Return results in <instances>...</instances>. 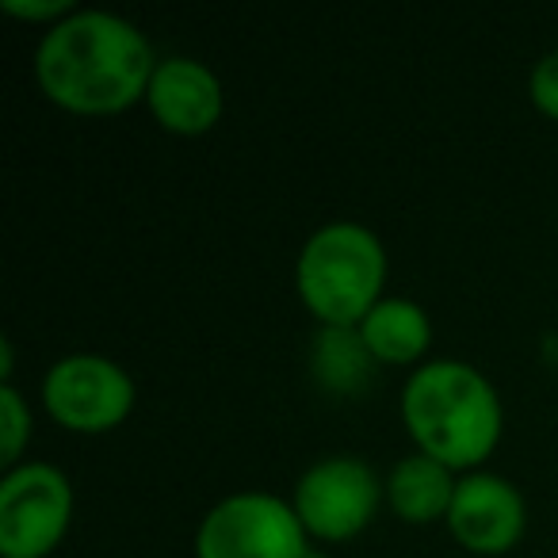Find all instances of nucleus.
<instances>
[{
    "mask_svg": "<svg viewBox=\"0 0 558 558\" xmlns=\"http://www.w3.org/2000/svg\"><path fill=\"white\" fill-rule=\"evenodd\" d=\"M154 50L111 12H73L47 32L35 58L43 93L77 116H111L149 93Z\"/></svg>",
    "mask_w": 558,
    "mask_h": 558,
    "instance_id": "f257e3e1",
    "label": "nucleus"
},
{
    "mask_svg": "<svg viewBox=\"0 0 558 558\" xmlns=\"http://www.w3.org/2000/svg\"><path fill=\"white\" fill-rule=\"evenodd\" d=\"M402 417L421 451L444 466H474L501 436V402L482 372L456 360H436L410 375Z\"/></svg>",
    "mask_w": 558,
    "mask_h": 558,
    "instance_id": "f03ea898",
    "label": "nucleus"
},
{
    "mask_svg": "<svg viewBox=\"0 0 558 558\" xmlns=\"http://www.w3.org/2000/svg\"><path fill=\"white\" fill-rule=\"evenodd\" d=\"M383 279H387V253L379 238L360 222L322 226L295 264L299 295L329 329L360 326L379 303Z\"/></svg>",
    "mask_w": 558,
    "mask_h": 558,
    "instance_id": "7ed1b4c3",
    "label": "nucleus"
},
{
    "mask_svg": "<svg viewBox=\"0 0 558 558\" xmlns=\"http://www.w3.org/2000/svg\"><path fill=\"white\" fill-rule=\"evenodd\" d=\"M199 558H306V527L295 505L271 494H233L203 517Z\"/></svg>",
    "mask_w": 558,
    "mask_h": 558,
    "instance_id": "20e7f679",
    "label": "nucleus"
},
{
    "mask_svg": "<svg viewBox=\"0 0 558 558\" xmlns=\"http://www.w3.org/2000/svg\"><path fill=\"white\" fill-rule=\"evenodd\" d=\"M73 489L58 466L20 463L0 482V555L47 558L62 543Z\"/></svg>",
    "mask_w": 558,
    "mask_h": 558,
    "instance_id": "39448f33",
    "label": "nucleus"
},
{
    "mask_svg": "<svg viewBox=\"0 0 558 558\" xmlns=\"http://www.w3.org/2000/svg\"><path fill=\"white\" fill-rule=\"evenodd\" d=\"M43 402L50 417L73 433H108L131 413L134 383L116 360L81 352L50 367L43 383Z\"/></svg>",
    "mask_w": 558,
    "mask_h": 558,
    "instance_id": "423d86ee",
    "label": "nucleus"
},
{
    "mask_svg": "<svg viewBox=\"0 0 558 558\" xmlns=\"http://www.w3.org/2000/svg\"><path fill=\"white\" fill-rule=\"evenodd\" d=\"M379 509V478L352 456L314 463L295 486V512L318 539H349L364 532Z\"/></svg>",
    "mask_w": 558,
    "mask_h": 558,
    "instance_id": "0eeeda50",
    "label": "nucleus"
},
{
    "mask_svg": "<svg viewBox=\"0 0 558 558\" xmlns=\"http://www.w3.org/2000/svg\"><path fill=\"white\" fill-rule=\"evenodd\" d=\"M448 527L474 555H505L524 535V497L497 474H471L456 486Z\"/></svg>",
    "mask_w": 558,
    "mask_h": 558,
    "instance_id": "6e6552de",
    "label": "nucleus"
},
{
    "mask_svg": "<svg viewBox=\"0 0 558 558\" xmlns=\"http://www.w3.org/2000/svg\"><path fill=\"white\" fill-rule=\"evenodd\" d=\"M149 111L172 134H207L222 119V81L195 58H165L149 81Z\"/></svg>",
    "mask_w": 558,
    "mask_h": 558,
    "instance_id": "1a4fd4ad",
    "label": "nucleus"
},
{
    "mask_svg": "<svg viewBox=\"0 0 558 558\" xmlns=\"http://www.w3.org/2000/svg\"><path fill=\"white\" fill-rule=\"evenodd\" d=\"M456 486L459 482L451 478V466H444L440 459L417 451V456L402 459V463L390 471L387 494L402 520H410V524H428V520H440V517L448 520L451 501H456Z\"/></svg>",
    "mask_w": 558,
    "mask_h": 558,
    "instance_id": "9d476101",
    "label": "nucleus"
},
{
    "mask_svg": "<svg viewBox=\"0 0 558 558\" xmlns=\"http://www.w3.org/2000/svg\"><path fill=\"white\" fill-rule=\"evenodd\" d=\"M360 337L383 364H413L433 341V326L413 299H379L360 322Z\"/></svg>",
    "mask_w": 558,
    "mask_h": 558,
    "instance_id": "9b49d317",
    "label": "nucleus"
},
{
    "mask_svg": "<svg viewBox=\"0 0 558 558\" xmlns=\"http://www.w3.org/2000/svg\"><path fill=\"white\" fill-rule=\"evenodd\" d=\"M372 352H367L360 329H326L318 341V372L326 375L333 387H349L352 379L364 375V367L372 364Z\"/></svg>",
    "mask_w": 558,
    "mask_h": 558,
    "instance_id": "f8f14e48",
    "label": "nucleus"
},
{
    "mask_svg": "<svg viewBox=\"0 0 558 558\" xmlns=\"http://www.w3.org/2000/svg\"><path fill=\"white\" fill-rule=\"evenodd\" d=\"M27 436H32V410H27L24 395L12 383H0V456L9 466L20 459Z\"/></svg>",
    "mask_w": 558,
    "mask_h": 558,
    "instance_id": "ddd939ff",
    "label": "nucleus"
},
{
    "mask_svg": "<svg viewBox=\"0 0 558 558\" xmlns=\"http://www.w3.org/2000/svg\"><path fill=\"white\" fill-rule=\"evenodd\" d=\"M532 100L543 116L558 119V50H550L547 58H539L532 70Z\"/></svg>",
    "mask_w": 558,
    "mask_h": 558,
    "instance_id": "4468645a",
    "label": "nucleus"
},
{
    "mask_svg": "<svg viewBox=\"0 0 558 558\" xmlns=\"http://www.w3.org/2000/svg\"><path fill=\"white\" fill-rule=\"evenodd\" d=\"M0 9L9 16L32 20V24H43V20L62 24L65 16H73V0H0Z\"/></svg>",
    "mask_w": 558,
    "mask_h": 558,
    "instance_id": "2eb2a0df",
    "label": "nucleus"
},
{
    "mask_svg": "<svg viewBox=\"0 0 558 558\" xmlns=\"http://www.w3.org/2000/svg\"><path fill=\"white\" fill-rule=\"evenodd\" d=\"M306 558H326V555H306Z\"/></svg>",
    "mask_w": 558,
    "mask_h": 558,
    "instance_id": "dca6fc26",
    "label": "nucleus"
}]
</instances>
